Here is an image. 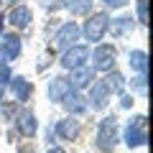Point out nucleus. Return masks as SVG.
<instances>
[{
    "instance_id": "nucleus-1",
    "label": "nucleus",
    "mask_w": 153,
    "mask_h": 153,
    "mask_svg": "<svg viewBox=\"0 0 153 153\" xmlns=\"http://www.w3.org/2000/svg\"><path fill=\"white\" fill-rule=\"evenodd\" d=\"M117 135H120V130H117V120H115V115H110V117L100 120L94 143H97V148L102 153H112L115 146H117Z\"/></svg>"
},
{
    "instance_id": "nucleus-2",
    "label": "nucleus",
    "mask_w": 153,
    "mask_h": 153,
    "mask_svg": "<svg viewBox=\"0 0 153 153\" xmlns=\"http://www.w3.org/2000/svg\"><path fill=\"white\" fill-rule=\"evenodd\" d=\"M123 135H125L128 148H140V146H146V140H148L146 115H135V117H130L128 125H125V130H123Z\"/></svg>"
},
{
    "instance_id": "nucleus-3",
    "label": "nucleus",
    "mask_w": 153,
    "mask_h": 153,
    "mask_svg": "<svg viewBox=\"0 0 153 153\" xmlns=\"http://www.w3.org/2000/svg\"><path fill=\"white\" fill-rule=\"evenodd\" d=\"M107 31H110V16L107 13H92L87 18V23H84V28H82V36L87 41H92V44H97V41L105 38Z\"/></svg>"
},
{
    "instance_id": "nucleus-4",
    "label": "nucleus",
    "mask_w": 153,
    "mask_h": 153,
    "mask_svg": "<svg viewBox=\"0 0 153 153\" xmlns=\"http://www.w3.org/2000/svg\"><path fill=\"white\" fill-rule=\"evenodd\" d=\"M115 59H117V49L112 44H97L92 51V69L94 71H112Z\"/></svg>"
},
{
    "instance_id": "nucleus-5",
    "label": "nucleus",
    "mask_w": 153,
    "mask_h": 153,
    "mask_svg": "<svg viewBox=\"0 0 153 153\" xmlns=\"http://www.w3.org/2000/svg\"><path fill=\"white\" fill-rule=\"evenodd\" d=\"M87 59H89V49H87V46H82V44H74V46H69V49H64L59 64L69 71V69H76V66H84V61H87Z\"/></svg>"
},
{
    "instance_id": "nucleus-6",
    "label": "nucleus",
    "mask_w": 153,
    "mask_h": 153,
    "mask_svg": "<svg viewBox=\"0 0 153 153\" xmlns=\"http://www.w3.org/2000/svg\"><path fill=\"white\" fill-rule=\"evenodd\" d=\"M79 36H82V28L76 26L74 21H69V23H64V26L56 31V36H54V46L56 49H69V46H74L76 41H79Z\"/></svg>"
},
{
    "instance_id": "nucleus-7",
    "label": "nucleus",
    "mask_w": 153,
    "mask_h": 153,
    "mask_svg": "<svg viewBox=\"0 0 153 153\" xmlns=\"http://www.w3.org/2000/svg\"><path fill=\"white\" fill-rule=\"evenodd\" d=\"M94 74H97V71H94L92 66H76V69H69V79H66V82H69L71 89L79 92V89L89 87V84L94 82Z\"/></svg>"
},
{
    "instance_id": "nucleus-8",
    "label": "nucleus",
    "mask_w": 153,
    "mask_h": 153,
    "mask_svg": "<svg viewBox=\"0 0 153 153\" xmlns=\"http://www.w3.org/2000/svg\"><path fill=\"white\" fill-rule=\"evenodd\" d=\"M54 133L61 138V140H76L79 133H82V123L76 120V115H69V117H64V120L56 123Z\"/></svg>"
},
{
    "instance_id": "nucleus-9",
    "label": "nucleus",
    "mask_w": 153,
    "mask_h": 153,
    "mask_svg": "<svg viewBox=\"0 0 153 153\" xmlns=\"http://www.w3.org/2000/svg\"><path fill=\"white\" fill-rule=\"evenodd\" d=\"M16 130L21 133L23 138H33L36 135V130H38V123H36V115L31 112V110H18V115H16Z\"/></svg>"
},
{
    "instance_id": "nucleus-10",
    "label": "nucleus",
    "mask_w": 153,
    "mask_h": 153,
    "mask_svg": "<svg viewBox=\"0 0 153 153\" xmlns=\"http://www.w3.org/2000/svg\"><path fill=\"white\" fill-rule=\"evenodd\" d=\"M107 100H110V89H107V84H105V79L89 84V100L87 102L92 105V110H97V112L105 110L107 107Z\"/></svg>"
},
{
    "instance_id": "nucleus-11",
    "label": "nucleus",
    "mask_w": 153,
    "mask_h": 153,
    "mask_svg": "<svg viewBox=\"0 0 153 153\" xmlns=\"http://www.w3.org/2000/svg\"><path fill=\"white\" fill-rule=\"evenodd\" d=\"M8 87H10V94L18 102H26V100L31 97V92H33V84L28 82V79H23V76H10Z\"/></svg>"
},
{
    "instance_id": "nucleus-12",
    "label": "nucleus",
    "mask_w": 153,
    "mask_h": 153,
    "mask_svg": "<svg viewBox=\"0 0 153 153\" xmlns=\"http://www.w3.org/2000/svg\"><path fill=\"white\" fill-rule=\"evenodd\" d=\"M21 56V38L18 36H5L0 41V59L5 61H13Z\"/></svg>"
},
{
    "instance_id": "nucleus-13",
    "label": "nucleus",
    "mask_w": 153,
    "mask_h": 153,
    "mask_svg": "<svg viewBox=\"0 0 153 153\" xmlns=\"http://www.w3.org/2000/svg\"><path fill=\"white\" fill-rule=\"evenodd\" d=\"M8 23H10L13 28H28V23H31V8L28 5H16L10 13H8V18H5Z\"/></svg>"
},
{
    "instance_id": "nucleus-14",
    "label": "nucleus",
    "mask_w": 153,
    "mask_h": 153,
    "mask_svg": "<svg viewBox=\"0 0 153 153\" xmlns=\"http://www.w3.org/2000/svg\"><path fill=\"white\" fill-rule=\"evenodd\" d=\"M61 105H64V110H66L69 115H82L84 110H87V100L76 92V89H71V92L61 100Z\"/></svg>"
},
{
    "instance_id": "nucleus-15",
    "label": "nucleus",
    "mask_w": 153,
    "mask_h": 153,
    "mask_svg": "<svg viewBox=\"0 0 153 153\" xmlns=\"http://www.w3.org/2000/svg\"><path fill=\"white\" fill-rule=\"evenodd\" d=\"M69 92H71V87H69V82H66L64 76H54V79L49 82V97H51V102H61Z\"/></svg>"
},
{
    "instance_id": "nucleus-16",
    "label": "nucleus",
    "mask_w": 153,
    "mask_h": 153,
    "mask_svg": "<svg viewBox=\"0 0 153 153\" xmlns=\"http://www.w3.org/2000/svg\"><path fill=\"white\" fill-rule=\"evenodd\" d=\"M105 84H107L110 94H123L125 92V76H123L120 71H110L107 79H105Z\"/></svg>"
},
{
    "instance_id": "nucleus-17",
    "label": "nucleus",
    "mask_w": 153,
    "mask_h": 153,
    "mask_svg": "<svg viewBox=\"0 0 153 153\" xmlns=\"http://www.w3.org/2000/svg\"><path fill=\"white\" fill-rule=\"evenodd\" d=\"M130 69L138 74H146L148 69V54L146 51H130Z\"/></svg>"
},
{
    "instance_id": "nucleus-18",
    "label": "nucleus",
    "mask_w": 153,
    "mask_h": 153,
    "mask_svg": "<svg viewBox=\"0 0 153 153\" xmlns=\"http://www.w3.org/2000/svg\"><path fill=\"white\" fill-rule=\"evenodd\" d=\"M92 3H94V0H69L66 8H69L74 16H87V13L92 10Z\"/></svg>"
},
{
    "instance_id": "nucleus-19",
    "label": "nucleus",
    "mask_w": 153,
    "mask_h": 153,
    "mask_svg": "<svg viewBox=\"0 0 153 153\" xmlns=\"http://www.w3.org/2000/svg\"><path fill=\"white\" fill-rule=\"evenodd\" d=\"M110 26H115V33H123L133 26V18H117V21H110Z\"/></svg>"
},
{
    "instance_id": "nucleus-20",
    "label": "nucleus",
    "mask_w": 153,
    "mask_h": 153,
    "mask_svg": "<svg viewBox=\"0 0 153 153\" xmlns=\"http://www.w3.org/2000/svg\"><path fill=\"white\" fill-rule=\"evenodd\" d=\"M138 23H143V26L148 23V3L146 0H138Z\"/></svg>"
},
{
    "instance_id": "nucleus-21",
    "label": "nucleus",
    "mask_w": 153,
    "mask_h": 153,
    "mask_svg": "<svg viewBox=\"0 0 153 153\" xmlns=\"http://www.w3.org/2000/svg\"><path fill=\"white\" fill-rule=\"evenodd\" d=\"M133 87H135L140 94H146V89H148V87H146V74H138L135 79H133Z\"/></svg>"
},
{
    "instance_id": "nucleus-22",
    "label": "nucleus",
    "mask_w": 153,
    "mask_h": 153,
    "mask_svg": "<svg viewBox=\"0 0 153 153\" xmlns=\"http://www.w3.org/2000/svg\"><path fill=\"white\" fill-rule=\"evenodd\" d=\"M102 3H105L107 8H112V10H117V8H125L130 0H102Z\"/></svg>"
},
{
    "instance_id": "nucleus-23",
    "label": "nucleus",
    "mask_w": 153,
    "mask_h": 153,
    "mask_svg": "<svg viewBox=\"0 0 153 153\" xmlns=\"http://www.w3.org/2000/svg\"><path fill=\"white\" fill-rule=\"evenodd\" d=\"M120 107L130 110V107H133V97H128V94H120Z\"/></svg>"
},
{
    "instance_id": "nucleus-24",
    "label": "nucleus",
    "mask_w": 153,
    "mask_h": 153,
    "mask_svg": "<svg viewBox=\"0 0 153 153\" xmlns=\"http://www.w3.org/2000/svg\"><path fill=\"white\" fill-rule=\"evenodd\" d=\"M46 153H66V151H64V148H56V146H51Z\"/></svg>"
},
{
    "instance_id": "nucleus-25",
    "label": "nucleus",
    "mask_w": 153,
    "mask_h": 153,
    "mask_svg": "<svg viewBox=\"0 0 153 153\" xmlns=\"http://www.w3.org/2000/svg\"><path fill=\"white\" fill-rule=\"evenodd\" d=\"M3 94H5V84H0V100H3Z\"/></svg>"
},
{
    "instance_id": "nucleus-26",
    "label": "nucleus",
    "mask_w": 153,
    "mask_h": 153,
    "mask_svg": "<svg viewBox=\"0 0 153 153\" xmlns=\"http://www.w3.org/2000/svg\"><path fill=\"white\" fill-rule=\"evenodd\" d=\"M3 5H8V0H0V8H3Z\"/></svg>"
},
{
    "instance_id": "nucleus-27",
    "label": "nucleus",
    "mask_w": 153,
    "mask_h": 153,
    "mask_svg": "<svg viewBox=\"0 0 153 153\" xmlns=\"http://www.w3.org/2000/svg\"><path fill=\"white\" fill-rule=\"evenodd\" d=\"M0 31H3V18H0Z\"/></svg>"
},
{
    "instance_id": "nucleus-28",
    "label": "nucleus",
    "mask_w": 153,
    "mask_h": 153,
    "mask_svg": "<svg viewBox=\"0 0 153 153\" xmlns=\"http://www.w3.org/2000/svg\"><path fill=\"white\" fill-rule=\"evenodd\" d=\"M21 153H28V151H21ZM31 153H33V151H31Z\"/></svg>"
}]
</instances>
